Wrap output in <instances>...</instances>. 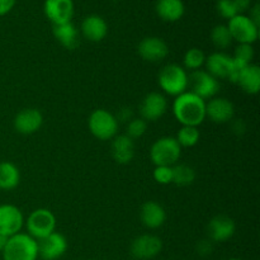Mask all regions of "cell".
Returning <instances> with one entry per match:
<instances>
[{
  "label": "cell",
  "instance_id": "40",
  "mask_svg": "<svg viewBox=\"0 0 260 260\" xmlns=\"http://www.w3.org/2000/svg\"><path fill=\"white\" fill-rule=\"evenodd\" d=\"M229 260H241V259H238V258H231V259H229Z\"/></svg>",
  "mask_w": 260,
  "mask_h": 260
},
{
  "label": "cell",
  "instance_id": "24",
  "mask_svg": "<svg viewBox=\"0 0 260 260\" xmlns=\"http://www.w3.org/2000/svg\"><path fill=\"white\" fill-rule=\"evenodd\" d=\"M236 84L240 85L245 93L248 94H258L260 90V69L258 65H250L246 66L243 70V73L239 76Z\"/></svg>",
  "mask_w": 260,
  "mask_h": 260
},
{
  "label": "cell",
  "instance_id": "22",
  "mask_svg": "<svg viewBox=\"0 0 260 260\" xmlns=\"http://www.w3.org/2000/svg\"><path fill=\"white\" fill-rule=\"evenodd\" d=\"M155 10L165 22H177L184 15L185 7L183 0H157Z\"/></svg>",
  "mask_w": 260,
  "mask_h": 260
},
{
  "label": "cell",
  "instance_id": "29",
  "mask_svg": "<svg viewBox=\"0 0 260 260\" xmlns=\"http://www.w3.org/2000/svg\"><path fill=\"white\" fill-rule=\"evenodd\" d=\"M206 56L203 53L202 50L200 48H189V50L185 52L184 58H183V62H184V68L187 70H200L203 65H205Z\"/></svg>",
  "mask_w": 260,
  "mask_h": 260
},
{
  "label": "cell",
  "instance_id": "5",
  "mask_svg": "<svg viewBox=\"0 0 260 260\" xmlns=\"http://www.w3.org/2000/svg\"><path fill=\"white\" fill-rule=\"evenodd\" d=\"M88 127L94 137L102 141H108L117 136L118 121L111 112L106 109H95L89 117Z\"/></svg>",
  "mask_w": 260,
  "mask_h": 260
},
{
  "label": "cell",
  "instance_id": "38",
  "mask_svg": "<svg viewBox=\"0 0 260 260\" xmlns=\"http://www.w3.org/2000/svg\"><path fill=\"white\" fill-rule=\"evenodd\" d=\"M249 10H250V15H249V18H250V19L253 20V22L259 27L260 25V5H259V3H255V4H254V7H251Z\"/></svg>",
  "mask_w": 260,
  "mask_h": 260
},
{
  "label": "cell",
  "instance_id": "30",
  "mask_svg": "<svg viewBox=\"0 0 260 260\" xmlns=\"http://www.w3.org/2000/svg\"><path fill=\"white\" fill-rule=\"evenodd\" d=\"M147 129V122L142 118H132L127 123V136L135 141L145 135Z\"/></svg>",
  "mask_w": 260,
  "mask_h": 260
},
{
  "label": "cell",
  "instance_id": "37",
  "mask_svg": "<svg viewBox=\"0 0 260 260\" xmlns=\"http://www.w3.org/2000/svg\"><path fill=\"white\" fill-rule=\"evenodd\" d=\"M117 121L121 122H129L134 117H132V112L129 108H122L121 111H118V114H117Z\"/></svg>",
  "mask_w": 260,
  "mask_h": 260
},
{
  "label": "cell",
  "instance_id": "9",
  "mask_svg": "<svg viewBox=\"0 0 260 260\" xmlns=\"http://www.w3.org/2000/svg\"><path fill=\"white\" fill-rule=\"evenodd\" d=\"M162 241L159 236L145 234L137 236L131 244V254L134 258L139 260L154 259L161 253Z\"/></svg>",
  "mask_w": 260,
  "mask_h": 260
},
{
  "label": "cell",
  "instance_id": "6",
  "mask_svg": "<svg viewBox=\"0 0 260 260\" xmlns=\"http://www.w3.org/2000/svg\"><path fill=\"white\" fill-rule=\"evenodd\" d=\"M28 235L36 240L46 238L56 231V217L47 208L35 210L27 218Z\"/></svg>",
  "mask_w": 260,
  "mask_h": 260
},
{
  "label": "cell",
  "instance_id": "34",
  "mask_svg": "<svg viewBox=\"0 0 260 260\" xmlns=\"http://www.w3.org/2000/svg\"><path fill=\"white\" fill-rule=\"evenodd\" d=\"M197 251L200 255L207 256L212 253V244H211L210 240H203L201 241L197 245Z\"/></svg>",
  "mask_w": 260,
  "mask_h": 260
},
{
  "label": "cell",
  "instance_id": "26",
  "mask_svg": "<svg viewBox=\"0 0 260 260\" xmlns=\"http://www.w3.org/2000/svg\"><path fill=\"white\" fill-rule=\"evenodd\" d=\"M173 182L178 187H188L196 179V172L187 164L173 165Z\"/></svg>",
  "mask_w": 260,
  "mask_h": 260
},
{
  "label": "cell",
  "instance_id": "7",
  "mask_svg": "<svg viewBox=\"0 0 260 260\" xmlns=\"http://www.w3.org/2000/svg\"><path fill=\"white\" fill-rule=\"evenodd\" d=\"M228 28L233 41H238L239 43L253 45L259 37V27L249 18V15H235L229 20Z\"/></svg>",
  "mask_w": 260,
  "mask_h": 260
},
{
  "label": "cell",
  "instance_id": "4",
  "mask_svg": "<svg viewBox=\"0 0 260 260\" xmlns=\"http://www.w3.org/2000/svg\"><path fill=\"white\" fill-rule=\"evenodd\" d=\"M182 155V147L175 137H161L152 144L150 159L155 167H173Z\"/></svg>",
  "mask_w": 260,
  "mask_h": 260
},
{
  "label": "cell",
  "instance_id": "35",
  "mask_svg": "<svg viewBox=\"0 0 260 260\" xmlns=\"http://www.w3.org/2000/svg\"><path fill=\"white\" fill-rule=\"evenodd\" d=\"M17 0H0V17H4L14 8Z\"/></svg>",
  "mask_w": 260,
  "mask_h": 260
},
{
  "label": "cell",
  "instance_id": "20",
  "mask_svg": "<svg viewBox=\"0 0 260 260\" xmlns=\"http://www.w3.org/2000/svg\"><path fill=\"white\" fill-rule=\"evenodd\" d=\"M81 33L90 42H101L108 35V24L101 15H88L81 23Z\"/></svg>",
  "mask_w": 260,
  "mask_h": 260
},
{
  "label": "cell",
  "instance_id": "33",
  "mask_svg": "<svg viewBox=\"0 0 260 260\" xmlns=\"http://www.w3.org/2000/svg\"><path fill=\"white\" fill-rule=\"evenodd\" d=\"M217 12L220 13L221 17L226 18V19L229 20H230L231 18L235 17V15L239 14L233 0H218Z\"/></svg>",
  "mask_w": 260,
  "mask_h": 260
},
{
  "label": "cell",
  "instance_id": "10",
  "mask_svg": "<svg viewBox=\"0 0 260 260\" xmlns=\"http://www.w3.org/2000/svg\"><path fill=\"white\" fill-rule=\"evenodd\" d=\"M38 258L43 260H57L68 250V240L60 233H52L37 240Z\"/></svg>",
  "mask_w": 260,
  "mask_h": 260
},
{
  "label": "cell",
  "instance_id": "23",
  "mask_svg": "<svg viewBox=\"0 0 260 260\" xmlns=\"http://www.w3.org/2000/svg\"><path fill=\"white\" fill-rule=\"evenodd\" d=\"M52 33L57 42L68 50H75L79 46V32L71 22L53 25Z\"/></svg>",
  "mask_w": 260,
  "mask_h": 260
},
{
  "label": "cell",
  "instance_id": "3",
  "mask_svg": "<svg viewBox=\"0 0 260 260\" xmlns=\"http://www.w3.org/2000/svg\"><path fill=\"white\" fill-rule=\"evenodd\" d=\"M157 81L162 90L172 96H178L187 91L189 76L187 70L177 63H169L160 70Z\"/></svg>",
  "mask_w": 260,
  "mask_h": 260
},
{
  "label": "cell",
  "instance_id": "15",
  "mask_svg": "<svg viewBox=\"0 0 260 260\" xmlns=\"http://www.w3.org/2000/svg\"><path fill=\"white\" fill-rule=\"evenodd\" d=\"M43 123V116L38 109L25 108L14 118V128L20 135L36 134Z\"/></svg>",
  "mask_w": 260,
  "mask_h": 260
},
{
  "label": "cell",
  "instance_id": "18",
  "mask_svg": "<svg viewBox=\"0 0 260 260\" xmlns=\"http://www.w3.org/2000/svg\"><path fill=\"white\" fill-rule=\"evenodd\" d=\"M140 218L145 228L147 229H159L167 221V212L164 207L154 201H149L142 205L140 210Z\"/></svg>",
  "mask_w": 260,
  "mask_h": 260
},
{
  "label": "cell",
  "instance_id": "12",
  "mask_svg": "<svg viewBox=\"0 0 260 260\" xmlns=\"http://www.w3.org/2000/svg\"><path fill=\"white\" fill-rule=\"evenodd\" d=\"M74 10L75 7L73 0H45L43 4L45 15L53 25L71 22Z\"/></svg>",
  "mask_w": 260,
  "mask_h": 260
},
{
  "label": "cell",
  "instance_id": "28",
  "mask_svg": "<svg viewBox=\"0 0 260 260\" xmlns=\"http://www.w3.org/2000/svg\"><path fill=\"white\" fill-rule=\"evenodd\" d=\"M211 40L212 43L220 50H225L233 42V37L230 35V30H229L228 25L225 24H218L211 32Z\"/></svg>",
  "mask_w": 260,
  "mask_h": 260
},
{
  "label": "cell",
  "instance_id": "31",
  "mask_svg": "<svg viewBox=\"0 0 260 260\" xmlns=\"http://www.w3.org/2000/svg\"><path fill=\"white\" fill-rule=\"evenodd\" d=\"M236 60L241 61V62L246 63V65H250L251 61L254 58V48L253 45H245V43H239V46L236 47L235 53L233 56Z\"/></svg>",
  "mask_w": 260,
  "mask_h": 260
},
{
  "label": "cell",
  "instance_id": "39",
  "mask_svg": "<svg viewBox=\"0 0 260 260\" xmlns=\"http://www.w3.org/2000/svg\"><path fill=\"white\" fill-rule=\"evenodd\" d=\"M7 241H8L7 236L0 235V253H3V250H4L5 245H7Z\"/></svg>",
  "mask_w": 260,
  "mask_h": 260
},
{
  "label": "cell",
  "instance_id": "14",
  "mask_svg": "<svg viewBox=\"0 0 260 260\" xmlns=\"http://www.w3.org/2000/svg\"><path fill=\"white\" fill-rule=\"evenodd\" d=\"M137 52L149 62H160L169 55L167 42L159 37H146L137 46Z\"/></svg>",
  "mask_w": 260,
  "mask_h": 260
},
{
  "label": "cell",
  "instance_id": "17",
  "mask_svg": "<svg viewBox=\"0 0 260 260\" xmlns=\"http://www.w3.org/2000/svg\"><path fill=\"white\" fill-rule=\"evenodd\" d=\"M234 113V104L226 98H212L208 103H206V117L215 123H226L231 121Z\"/></svg>",
  "mask_w": 260,
  "mask_h": 260
},
{
  "label": "cell",
  "instance_id": "1",
  "mask_svg": "<svg viewBox=\"0 0 260 260\" xmlns=\"http://www.w3.org/2000/svg\"><path fill=\"white\" fill-rule=\"evenodd\" d=\"M173 113L182 126L198 127L206 119V101L192 91H184L175 96Z\"/></svg>",
  "mask_w": 260,
  "mask_h": 260
},
{
  "label": "cell",
  "instance_id": "32",
  "mask_svg": "<svg viewBox=\"0 0 260 260\" xmlns=\"http://www.w3.org/2000/svg\"><path fill=\"white\" fill-rule=\"evenodd\" d=\"M154 179L159 184L167 185L173 182V169L172 167H155Z\"/></svg>",
  "mask_w": 260,
  "mask_h": 260
},
{
  "label": "cell",
  "instance_id": "11",
  "mask_svg": "<svg viewBox=\"0 0 260 260\" xmlns=\"http://www.w3.org/2000/svg\"><path fill=\"white\" fill-rule=\"evenodd\" d=\"M24 223L23 213L14 205H0V235L7 238L20 233Z\"/></svg>",
  "mask_w": 260,
  "mask_h": 260
},
{
  "label": "cell",
  "instance_id": "13",
  "mask_svg": "<svg viewBox=\"0 0 260 260\" xmlns=\"http://www.w3.org/2000/svg\"><path fill=\"white\" fill-rule=\"evenodd\" d=\"M168 111V101L161 93L152 91L149 93L141 102L140 113L141 118L146 122H154L161 118Z\"/></svg>",
  "mask_w": 260,
  "mask_h": 260
},
{
  "label": "cell",
  "instance_id": "25",
  "mask_svg": "<svg viewBox=\"0 0 260 260\" xmlns=\"http://www.w3.org/2000/svg\"><path fill=\"white\" fill-rule=\"evenodd\" d=\"M20 182V173L17 165L10 161L0 162V189L12 190Z\"/></svg>",
  "mask_w": 260,
  "mask_h": 260
},
{
  "label": "cell",
  "instance_id": "27",
  "mask_svg": "<svg viewBox=\"0 0 260 260\" xmlns=\"http://www.w3.org/2000/svg\"><path fill=\"white\" fill-rule=\"evenodd\" d=\"M201 134L197 127L193 126H182V128L178 131L175 140L180 147H192L198 144L200 141Z\"/></svg>",
  "mask_w": 260,
  "mask_h": 260
},
{
  "label": "cell",
  "instance_id": "8",
  "mask_svg": "<svg viewBox=\"0 0 260 260\" xmlns=\"http://www.w3.org/2000/svg\"><path fill=\"white\" fill-rule=\"evenodd\" d=\"M189 85L192 88V93L206 99L215 98L216 94L220 90V83L218 79L208 74L206 70H196L189 76Z\"/></svg>",
  "mask_w": 260,
  "mask_h": 260
},
{
  "label": "cell",
  "instance_id": "21",
  "mask_svg": "<svg viewBox=\"0 0 260 260\" xmlns=\"http://www.w3.org/2000/svg\"><path fill=\"white\" fill-rule=\"evenodd\" d=\"M112 156L118 164H128L135 156V141L127 135H118L112 139Z\"/></svg>",
  "mask_w": 260,
  "mask_h": 260
},
{
  "label": "cell",
  "instance_id": "2",
  "mask_svg": "<svg viewBox=\"0 0 260 260\" xmlns=\"http://www.w3.org/2000/svg\"><path fill=\"white\" fill-rule=\"evenodd\" d=\"M2 254L4 260H37V240L28 234L18 233L8 238Z\"/></svg>",
  "mask_w": 260,
  "mask_h": 260
},
{
  "label": "cell",
  "instance_id": "36",
  "mask_svg": "<svg viewBox=\"0 0 260 260\" xmlns=\"http://www.w3.org/2000/svg\"><path fill=\"white\" fill-rule=\"evenodd\" d=\"M239 14H244L251 8V0H233Z\"/></svg>",
  "mask_w": 260,
  "mask_h": 260
},
{
  "label": "cell",
  "instance_id": "19",
  "mask_svg": "<svg viewBox=\"0 0 260 260\" xmlns=\"http://www.w3.org/2000/svg\"><path fill=\"white\" fill-rule=\"evenodd\" d=\"M206 69L207 73L216 79H229L233 68V56L223 52H213L206 57Z\"/></svg>",
  "mask_w": 260,
  "mask_h": 260
},
{
  "label": "cell",
  "instance_id": "16",
  "mask_svg": "<svg viewBox=\"0 0 260 260\" xmlns=\"http://www.w3.org/2000/svg\"><path fill=\"white\" fill-rule=\"evenodd\" d=\"M207 230L211 240L215 243H223L233 238L236 231V225L229 216L218 215L210 221Z\"/></svg>",
  "mask_w": 260,
  "mask_h": 260
}]
</instances>
